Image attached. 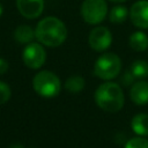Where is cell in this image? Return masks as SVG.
I'll return each instance as SVG.
<instances>
[{
	"label": "cell",
	"mask_w": 148,
	"mask_h": 148,
	"mask_svg": "<svg viewBox=\"0 0 148 148\" xmlns=\"http://www.w3.org/2000/svg\"><path fill=\"white\" fill-rule=\"evenodd\" d=\"M67 28L65 23L54 16L42 18L35 29L36 39L49 47L60 46L67 38Z\"/></svg>",
	"instance_id": "1"
},
{
	"label": "cell",
	"mask_w": 148,
	"mask_h": 148,
	"mask_svg": "<svg viewBox=\"0 0 148 148\" xmlns=\"http://www.w3.org/2000/svg\"><path fill=\"white\" fill-rule=\"evenodd\" d=\"M95 102L103 111L114 113L124 106V92L121 87L116 82H104L95 91Z\"/></svg>",
	"instance_id": "2"
},
{
	"label": "cell",
	"mask_w": 148,
	"mask_h": 148,
	"mask_svg": "<svg viewBox=\"0 0 148 148\" xmlns=\"http://www.w3.org/2000/svg\"><path fill=\"white\" fill-rule=\"evenodd\" d=\"M32 87L35 91L45 98L57 96L61 89L60 79L50 71H40L32 79Z\"/></svg>",
	"instance_id": "3"
},
{
	"label": "cell",
	"mask_w": 148,
	"mask_h": 148,
	"mask_svg": "<svg viewBox=\"0 0 148 148\" xmlns=\"http://www.w3.org/2000/svg\"><path fill=\"white\" fill-rule=\"evenodd\" d=\"M121 69V60L116 53L106 52L99 56L94 65V74L102 80L114 79Z\"/></svg>",
	"instance_id": "4"
},
{
	"label": "cell",
	"mask_w": 148,
	"mask_h": 148,
	"mask_svg": "<svg viewBox=\"0 0 148 148\" xmlns=\"http://www.w3.org/2000/svg\"><path fill=\"white\" fill-rule=\"evenodd\" d=\"M81 15L86 23L96 25L102 23L108 15L105 0H84L81 5Z\"/></svg>",
	"instance_id": "5"
},
{
	"label": "cell",
	"mask_w": 148,
	"mask_h": 148,
	"mask_svg": "<svg viewBox=\"0 0 148 148\" xmlns=\"http://www.w3.org/2000/svg\"><path fill=\"white\" fill-rule=\"evenodd\" d=\"M40 43H29L22 51V60L28 68L38 69L46 60V52Z\"/></svg>",
	"instance_id": "6"
},
{
	"label": "cell",
	"mask_w": 148,
	"mask_h": 148,
	"mask_svg": "<svg viewBox=\"0 0 148 148\" xmlns=\"http://www.w3.org/2000/svg\"><path fill=\"white\" fill-rule=\"evenodd\" d=\"M88 43L94 51L103 52L110 47L112 43V35L106 27H96L88 36Z\"/></svg>",
	"instance_id": "7"
},
{
	"label": "cell",
	"mask_w": 148,
	"mask_h": 148,
	"mask_svg": "<svg viewBox=\"0 0 148 148\" xmlns=\"http://www.w3.org/2000/svg\"><path fill=\"white\" fill-rule=\"evenodd\" d=\"M130 18L133 25L148 29V0H138L130 8Z\"/></svg>",
	"instance_id": "8"
},
{
	"label": "cell",
	"mask_w": 148,
	"mask_h": 148,
	"mask_svg": "<svg viewBox=\"0 0 148 148\" xmlns=\"http://www.w3.org/2000/svg\"><path fill=\"white\" fill-rule=\"evenodd\" d=\"M20 14L29 20L37 18L44 10V0H16Z\"/></svg>",
	"instance_id": "9"
},
{
	"label": "cell",
	"mask_w": 148,
	"mask_h": 148,
	"mask_svg": "<svg viewBox=\"0 0 148 148\" xmlns=\"http://www.w3.org/2000/svg\"><path fill=\"white\" fill-rule=\"evenodd\" d=\"M130 97L136 105L148 104V82L139 81L133 83L130 90Z\"/></svg>",
	"instance_id": "10"
},
{
	"label": "cell",
	"mask_w": 148,
	"mask_h": 148,
	"mask_svg": "<svg viewBox=\"0 0 148 148\" xmlns=\"http://www.w3.org/2000/svg\"><path fill=\"white\" fill-rule=\"evenodd\" d=\"M13 36H14V39L17 43H20V44H29V43H31L36 38L35 30L30 25H28V24L18 25L14 30Z\"/></svg>",
	"instance_id": "11"
},
{
	"label": "cell",
	"mask_w": 148,
	"mask_h": 148,
	"mask_svg": "<svg viewBox=\"0 0 148 148\" xmlns=\"http://www.w3.org/2000/svg\"><path fill=\"white\" fill-rule=\"evenodd\" d=\"M131 127L134 133L140 136L148 135V114L147 113H138L132 118Z\"/></svg>",
	"instance_id": "12"
},
{
	"label": "cell",
	"mask_w": 148,
	"mask_h": 148,
	"mask_svg": "<svg viewBox=\"0 0 148 148\" xmlns=\"http://www.w3.org/2000/svg\"><path fill=\"white\" fill-rule=\"evenodd\" d=\"M130 46L136 52H142L148 49V36L143 31H135L130 36Z\"/></svg>",
	"instance_id": "13"
},
{
	"label": "cell",
	"mask_w": 148,
	"mask_h": 148,
	"mask_svg": "<svg viewBox=\"0 0 148 148\" xmlns=\"http://www.w3.org/2000/svg\"><path fill=\"white\" fill-rule=\"evenodd\" d=\"M130 16V10L125 6H113L109 13V20L113 24H121Z\"/></svg>",
	"instance_id": "14"
},
{
	"label": "cell",
	"mask_w": 148,
	"mask_h": 148,
	"mask_svg": "<svg viewBox=\"0 0 148 148\" xmlns=\"http://www.w3.org/2000/svg\"><path fill=\"white\" fill-rule=\"evenodd\" d=\"M86 81L82 76L80 75H73L68 77L65 82V89L72 94H77L84 88Z\"/></svg>",
	"instance_id": "15"
},
{
	"label": "cell",
	"mask_w": 148,
	"mask_h": 148,
	"mask_svg": "<svg viewBox=\"0 0 148 148\" xmlns=\"http://www.w3.org/2000/svg\"><path fill=\"white\" fill-rule=\"evenodd\" d=\"M130 71L136 79H145L148 76V62L145 60H136L132 62Z\"/></svg>",
	"instance_id": "16"
},
{
	"label": "cell",
	"mask_w": 148,
	"mask_h": 148,
	"mask_svg": "<svg viewBox=\"0 0 148 148\" xmlns=\"http://www.w3.org/2000/svg\"><path fill=\"white\" fill-rule=\"evenodd\" d=\"M125 148H148V140L141 136L132 138L126 142Z\"/></svg>",
	"instance_id": "17"
},
{
	"label": "cell",
	"mask_w": 148,
	"mask_h": 148,
	"mask_svg": "<svg viewBox=\"0 0 148 148\" xmlns=\"http://www.w3.org/2000/svg\"><path fill=\"white\" fill-rule=\"evenodd\" d=\"M10 96H12L10 87L6 82L0 81V105L7 103L10 98Z\"/></svg>",
	"instance_id": "18"
},
{
	"label": "cell",
	"mask_w": 148,
	"mask_h": 148,
	"mask_svg": "<svg viewBox=\"0 0 148 148\" xmlns=\"http://www.w3.org/2000/svg\"><path fill=\"white\" fill-rule=\"evenodd\" d=\"M134 79H135L134 75H133L132 72L128 69V71H125L124 74L121 75V77H120V83H121L124 87H128V86H131V84L133 83Z\"/></svg>",
	"instance_id": "19"
},
{
	"label": "cell",
	"mask_w": 148,
	"mask_h": 148,
	"mask_svg": "<svg viewBox=\"0 0 148 148\" xmlns=\"http://www.w3.org/2000/svg\"><path fill=\"white\" fill-rule=\"evenodd\" d=\"M8 68H9L8 61L5 60V59H2V58H0V75L5 74V73L8 71Z\"/></svg>",
	"instance_id": "20"
},
{
	"label": "cell",
	"mask_w": 148,
	"mask_h": 148,
	"mask_svg": "<svg viewBox=\"0 0 148 148\" xmlns=\"http://www.w3.org/2000/svg\"><path fill=\"white\" fill-rule=\"evenodd\" d=\"M8 148H24L22 145H20V143H13V145H10Z\"/></svg>",
	"instance_id": "21"
},
{
	"label": "cell",
	"mask_w": 148,
	"mask_h": 148,
	"mask_svg": "<svg viewBox=\"0 0 148 148\" xmlns=\"http://www.w3.org/2000/svg\"><path fill=\"white\" fill-rule=\"evenodd\" d=\"M111 2H116V3H121V2H125L127 0H110Z\"/></svg>",
	"instance_id": "22"
},
{
	"label": "cell",
	"mask_w": 148,
	"mask_h": 148,
	"mask_svg": "<svg viewBox=\"0 0 148 148\" xmlns=\"http://www.w3.org/2000/svg\"><path fill=\"white\" fill-rule=\"evenodd\" d=\"M2 13H3V7H2V5L0 3V17L2 16Z\"/></svg>",
	"instance_id": "23"
}]
</instances>
